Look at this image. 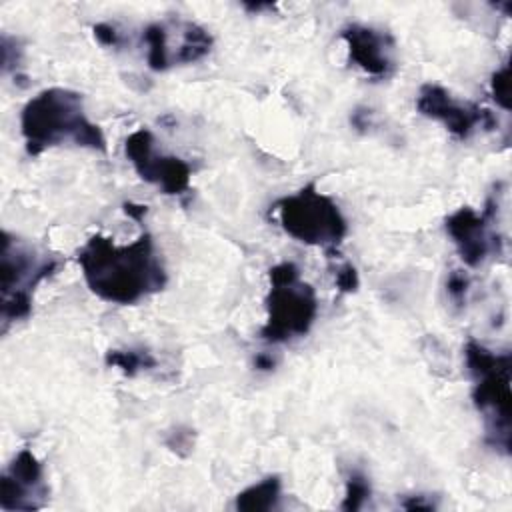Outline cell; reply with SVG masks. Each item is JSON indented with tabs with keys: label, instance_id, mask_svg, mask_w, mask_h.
I'll return each mask as SVG.
<instances>
[{
	"label": "cell",
	"instance_id": "1",
	"mask_svg": "<svg viewBox=\"0 0 512 512\" xmlns=\"http://www.w3.org/2000/svg\"><path fill=\"white\" fill-rule=\"evenodd\" d=\"M76 260L86 286L100 300L112 304H136L160 292L168 282L164 264L148 232H142L130 244H116L108 236L94 234L78 250Z\"/></svg>",
	"mask_w": 512,
	"mask_h": 512
},
{
	"label": "cell",
	"instance_id": "2",
	"mask_svg": "<svg viewBox=\"0 0 512 512\" xmlns=\"http://www.w3.org/2000/svg\"><path fill=\"white\" fill-rule=\"evenodd\" d=\"M20 128L26 152L36 156L46 148L74 142L80 148L106 150V138L82 106V96L68 88H46L22 110Z\"/></svg>",
	"mask_w": 512,
	"mask_h": 512
},
{
	"label": "cell",
	"instance_id": "3",
	"mask_svg": "<svg viewBox=\"0 0 512 512\" xmlns=\"http://www.w3.org/2000/svg\"><path fill=\"white\" fill-rule=\"evenodd\" d=\"M464 360L472 376V400L484 418L486 442L502 454H510V370L512 356L494 352L478 340H468Z\"/></svg>",
	"mask_w": 512,
	"mask_h": 512
},
{
	"label": "cell",
	"instance_id": "4",
	"mask_svg": "<svg viewBox=\"0 0 512 512\" xmlns=\"http://www.w3.org/2000/svg\"><path fill=\"white\" fill-rule=\"evenodd\" d=\"M270 292L266 296V324L260 338L268 344H284L304 336L318 314L316 292L300 280L294 262H280L270 268Z\"/></svg>",
	"mask_w": 512,
	"mask_h": 512
},
{
	"label": "cell",
	"instance_id": "5",
	"mask_svg": "<svg viewBox=\"0 0 512 512\" xmlns=\"http://www.w3.org/2000/svg\"><path fill=\"white\" fill-rule=\"evenodd\" d=\"M274 212L288 236L308 246H320L326 252L340 246L348 234V224L338 204L330 196L318 192L314 184L280 198L274 204Z\"/></svg>",
	"mask_w": 512,
	"mask_h": 512
},
{
	"label": "cell",
	"instance_id": "6",
	"mask_svg": "<svg viewBox=\"0 0 512 512\" xmlns=\"http://www.w3.org/2000/svg\"><path fill=\"white\" fill-rule=\"evenodd\" d=\"M60 266V260L50 254H40L36 248L2 234V320L4 324L22 320L32 312L34 288Z\"/></svg>",
	"mask_w": 512,
	"mask_h": 512
},
{
	"label": "cell",
	"instance_id": "7",
	"mask_svg": "<svg viewBox=\"0 0 512 512\" xmlns=\"http://www.w3.org/2000/svg\"><path fill=\"white\" fill-rule=\"evenodd\" d=\"M146 44V62L162 72L176 64H192L204 58L212 48V36L198 24L184 20L178 42H172V22L148 24L142 32Z\"/></svg>",
	"mask_w": 512,
	"mask_h": 512
},
{
	"label": "cell",
	"instance_id": "8",
	"mask_svg": "<svg viewBox=\"0 0 512 512\" xmlns=\"http://www.w3.org/2000/svg\"><path fill=\"white\" fill-rule=\"evenodd\" d=\"M126 156L138 176L154 186H158L164 194L180 196L190 188V166L176 156L158 154L154 148V136L148 128H138L126 138L124 144Z\"/></svg>",
	"mask_w": 512,
	"mask_h": 512
},
{
	"label": "cell",
	"instance_id": "9",
	"mask_svg": "<svg viewBox=\"0 0 512 512\" xmlns=\"http://www.w3.org/2000/svg\"><path fill=\"white\" fill-rule=\"evenodd\" d=\"M416 110L436 122H442L450 134L460 140L470 138L478 128L492 130L498 126L494 114L470 102L456 100L438 84H424L416 96Z\"/></svg>",
	"mask_w": 512,
	"mask_h": 512
},
{
	"label": "cell",
	"instance_id": "10",
	"mask_svg": "<svg viewBox=\"0 0 512 512\" xmlns=\"http://www.w3.org/2000/svg\"><path fill=\"white\" fill-rule=\"evenodd\" d=\"M498 212V194L490 196L486 210L478 214L470 206L458 208L446 218V232L452 238L462 262L470 268L480 266L492 252H500V240L492 232Z\"/></svg>",
	"mask_w": 512,
	"mask_h": 512
},
{
	"label": "cell",
	"instance_id": "11",
	"mask_svg": "<svg viewBox=\"0 0 512 512\" xmlns=\"http://www.w3.org/2000/svg\"><path fill=\"white\" fill-rule=\"evenodd\" d=\"M48 488L44 470L30 448H22L0 480V506L4 510H34L44 504Z\"/></svg>",
	"mask_w": 512,
	"mask_h": 512
},
{
	"label": "cell",
	"instance_id": "12",
	"mask_svg": "<svg viewBox=\"0 0 512 512\" xmlns=\"http://www.w3.org/2000/svg\"><path fill=\"white\" fill-rule=\"evenodd\" d=\"M348 46V58L372 78H386L394 72V40L388 32L364 24H348L340 30Z\"/></svg>",
	"mask_w": 512,
	"mask_h": 512
},
{
	"label": "cell",
	"instance_id": "13",
	"mask_svg": "<svg viewBox=\"0 0 512 512\" xmlns=\"http://www.w3.org/2000/svg\"><path fill=\"white\" fill-rule=\"evenodd\" d=\"M282 482L278 476H266L260 482L248 486L236 496V508L246 512H260V510H272L276 508L280 500Z\"/></svg>",
	"mask_w": 512,
	"mask_h": 512
},
{
	"label": "cell",
	"instance_id": "14",
	"mask_svg": "<svg viewBox=\"0 0 512 512\" xmlns=\"http://www.w3.org/2000/svg\"><path fill=\"white\" fill-rule=\"evenodd\" d=\"M106 364L112 368H118L126 376H136L142 370H150L156 366L154 356L148 350H108L106 352Z\"/></svg>",
	"mask_w": 512,
	"mask_h": 512
},
{
	"label": "cell",
	"instance_id": "15",
	"mask_svg": "<svg viewBox=\"0 0 512 512\" xmlns=\"http://www.w3.org/2000/svg\"><path fill=\"white\" fill-rule=\"evenodd\" d=\"M370 496V482L366 480V476L354 472L348 480H346V496L342 500V510H360L364 506V502Z\"/></svg>",
	"mask_w": 512,
	"mask_h": 512
},
{
	"label": "cell",
	"instance_id": "16",
	"mask_svg": "<svg viewBox=\"0 0 512 512\" xmlns=\"http://www.w3.org/2000/svg\"><path fill=\"white\" fill-rule=\"evenodd\" d=\"M490 88H492V96L496 100V104L504 110L510 108V64L504 62L490 80Z\"/></svg>",
	"mask_w": 512,
	"mask_h": 512
},
{
	"label": "cell",
	"instance_id": "17",
	"mask_svg": "<svg viewBox=\"0 0 512 512\" xmlns=\"http://www.w3.org/2000/svg\"><path fill=\"white\" fill-rule=\"evenodd\" d=\"M468 286H470V280L468 276L462 272V270H452L448 280H446V288H448V294L450 298L456 302V304H462L466 300V294H468Z\"/></svg>",
	"mask_w": 512,
	"mask_h": 512
},
{
	"label": "cell",
	"instance_id": "18",
	"mask_svg": "<svg viewBox=\"0 0 512 512\" xmlns=\"http://www.w3.org/2000/svg\"><path fill=\"white\" fill-rule=\"evenodd\" d=\"M336 286L340 292H354L358 288V272L350 262H344L338 270H336Z\"/></svg>",
	"mask_w": 512,
	"mask_h": 512
},
{
	"label": "cell",
	"instance_id": "19",
	"mask_svg": "<svg viewBox=\"0 0 512 512\" xmlns=\"http://www.w3.org/2000/svg\"><path fill=\"white\" fill-rule=\"evenodd\" d=\"M94 36L104 46H118L120 44V32L116 30V26H112L108 22L96 24L94 26Z\"/></svg>",
	"mask_w": 512,
	"mask_h": 512
},
{
	"label": "cell",
	"instance_id": "20",
	"mask_svg": "<svg viewBox=\"0 0 512 512\" xmlns=\"http://www.w3.org/2000/svg\"><path fill=\"white\" fill-rule=\"evenodd\" d=\"M402 508H406V510H432L434 504L426 502L424 496H410L408 500L402 502Z\"/></svg>",
	"mask_w": 512,
	"mask_h": 512
},
{
	"label": "cell",
	"instance_id": "21",
	"mask_svg": "<svg viewBox=\"0 0 512 512\" xmlns=\"http://www.w3.org/2000/svg\"><path fill=\"white\" fill-rule=\"evenodd\" d=\"M254 366H256L258 370H272V368L276 366V360H274L270 354L262 352V354H258V356L254 358Z\"/></svg>",
	"mask_w": 512,
	"mask_h": 512
},
{
	"label": "cell",
	"instance_id": "22",
	"mask_svg": "<svg viewBox=\"0 0 512 512\" xmlns=\"http://www.w3.org/2000/svg\"><path fill=\"white\" fill-rule=\"evenodd\" d=\"M124 212L126 214H130L134 220H142V216L146 214V206H142V204H134V202H126L124 204Z\"/></svg>",
	"mask_w": 512,
	"mask_h": 512
}]
</instances>
